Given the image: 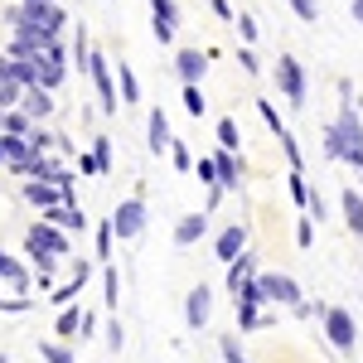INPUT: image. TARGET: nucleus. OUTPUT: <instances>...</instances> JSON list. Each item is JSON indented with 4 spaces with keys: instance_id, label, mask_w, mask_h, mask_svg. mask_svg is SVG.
<instances>
[{
    "instance_id": "f257e3e1",
    "label": "nucleus",
    "mask_w": 363,
    "mask_h": 363,
    "mask_svg": "<svg viewBox=\"0 0 363 363\" xmlns=\"http://www.w3.org/2000/svg\"><path fill=\"white\" fill-rule=\"evenodd\" d=\"M25 252L34 257V267H39V272H54L58 262H63V257L73 252V242H68V233H63L58 223L39 218V223L25 233Z\"/></svg>"
},
{
    "instance_id": "f03ea898",
    "label": "nucleus",
    "mask_w": 363,
    "mask_h": 363,
    "mask_svg": "<svg viewBox=\"0 0 363 363\" xmlns=\"http://www.w3.org/2000/svg\"><path fill=\"white\" fill-rule=\"evenodd\" d=\"M339 97H344V102H339L335 126H339V136H344V165L363 174V121H359V112H354V102H349V83H339Z\"/></svg>"
},
{
    "instance_id": "7ed1b4c3",
    "label": "nucleus",
    "mask_w": 363,
    "mask_h": 363,
    "mask_svg": "<svg viewBox=\"0 0 363 363\" xmlns=\"http://www.w3.org/2000/svg\"><path fill=\"white\" fill-rule=\"evenodd\" d=\"M87 78H92V87H97V107L112 116L116 107H121V102H116V63L92 49V54H87Z\"/></svg>"
},
{
    "instance_id": "20e7f679",
    "label": "nucleus",
    "mask_w": 363,
    "mask_h": 363,
    "mask_svg": "<svg viewBox=\"0 0 363 363\" xmlns=\"http://www.w3.org/2000/svg\"><path fill=\"white\" fill-rule=\"evenodd\" d=\"M63 78H68V54H63V44H58V39H49V44L34 54V83L49 87V92H58Z\"/></svg>"
},
{
    "instance_id": "39448f33",
    "label": "nucleus",
    "mask_w": 363,
    "mask_h": 363,
    "mask_svg": "<svg viewBox=\"0 0 363 363\" xmlns=\"http://www.w3.org/2000/svg\"><path fill=\"white\" fill-rule=\"evenodd\" d=\"M112 228H116V238H121V242H136L140 233H145V199H140V194L121 199V203H116V213H112Z\"/></svg>"
},
{
    "instance_id": "423d86ee",
    "label": "nucleus",
    "mask_w": 363,
    "mask_h": 363,
    "mask_svg": "<svg viewBox=\"0 0 363 363\" xmlns=\"http://www.w3.org/2000/svg\"><path fill=\"white\" fill-rule=\"evenodd\" d=\"M257 286H262L267 306H286V310L301 306V286L286 277V272H257Z\"/></svg>"
},
{
    "instance_id": "0eeeda50",
    "label": "nucleus",
    "mask_w": 363,
    "mask_h": 363,
    "mask_svg": "<svg viewBox=\"0 0 363 363\" xmlns=\"http://www.w3.org/2000/svg\"><path fill=\"white\" fill-rule=\"evenodd\" d=\"M325 335L335 344L339 354H354V344H359V325H354V315L344 306H330L325 310Z\"/></svg>"
},
{
    "instance_id": "6e6552de",
    "label": "nucleus",
    "mask_w": 363,
    "mask_h": 363,
    "mask_svg": "<svg viewBox=\"0 0 363 363\" xmlns=\"http://www.w3.org/2000/svg\"><path fill=\"white\" fill-rule=\"evenodd\" d=\"M277 87H281V97H286L291 107H306V68L291 54L277 58Z\"/></svg>"
},
{
    "instance_id": "1a4fd4ad",
    "label": "nucleus",
    "mask_w": 363,
    "mask_h": 363,
    "mask_svg": "<svg viewBox=\"0 0 363 363\" xmlns=\"http://www.w3.org/2000/svg\"><path fill=\"white\" fill-rule=\"evenodd\" d=\"M0 155H5V165L15 169V174H29V165H34V145H29V131L25 136H15V131H0Z\"/></svg>"
},
{
    "instance_id": "9d476101",
    "label": "nucleus",
    "mask_w": 363,
    "mask_h": 363,
    "mask_svg": "<svg viewBox=\"0 0 363 363\" xmlns=\"http://www.w3.org/2000/svg\"><path fill=\"white\" fill-rule=\"evenodd\" d=\"M20 194H25V203H34L39 213H44V208H54V203H63V199H73L58 179H25V189H20Z\"/></svg>"
},
{
    "instance_id": "9b49d317",
    "label": "nucleus",
    "mask_w": 363,
    "mask_h": 363,
    "mask_svg": "<svg viewBox=\"0 0 363 363\" xmlns=\"http://www.w3.org/2000/svg\"><path fill=\"white\" fill-rule=\"evenodd\" d=\"M87 277H92V267H87V262H73V272H68V281H63V286H54V291H49V301H54L58 310H63V306H73V301H78V296H83Z\"/></svg>"
},
{
    "instance_id": "f8f14e48",
    "label": "nucleus",
    "mask_w": 363,
    "mask_h": 363,
    "mask_svg": "<svg viewBox=\"0 0 363 363\" xmlns=\"http://www.w3.org/2000/svg\"><path fill=\"white\" fill-rule=\"evenodd\" d=\"M208 315H213V291H208V286H194V291L184 296V325H189V330H203Z\"/></svg>"
},
{
    "instance_id": "ddd939ff",
    "label": "nucleus",
    "mask_w": 363,
    "mask_h": 363,
    "mask_svg": "<svg viewBox=\"0 0 363 363\" xmlns=\"http://www.w3.org/2000/svg\"><path fill=\"white\" fill-rule=\"evenodd\" d=\"M150 29H155V39H160V44H169V39H174V29H179L174 0H150Z\"/></svg>"
},
{
    "instance_id": "4468645a",
    "label": "nucleus",
    "mask_w": 363,
    "mask_h": 363,
    "mask_svg": "<svg viewBox=\"0 0 363 363\" xmlns=\"http://www.w3.org/2000/svg\"><path fill=\"white\" fill-rule=\"evenodd\" d=\"M145 145H150V155H169V145H174V136H169V116L155 107V112L145 116Z\"/></svg>"
},
{
    "instance_id": "2eb2a0df",
    "label": "nucleus",
    "mask_w": 363,
    "mask_h": 363,
    "mask_svg": "<svg viewBox=\"0 0 363 363\" xmlns=\"http://www.w3.org/2000/svg\"><path fill=\"white\" fill-rule=\"evenodd\" d=\"M213 160H218V184H223V189H242V174H247L242 155H238V150H223V145H218V155H213Z\"/></svg>"
},
{
    "instance_id": "dca6fc26",
    "label": "nucleus",
    "mask_w": 363,
    "mask_h": 363,
    "mask_svg": "<svg viewBox=\"0 0 363 363\" xmlns=\"http://www.w3.org/2000/svg\"><path fill=\"white\" fill-rule=\"evenodd\" d=\"M213 252H218V262H233V257H242V252H247V228H242V223H228L223 233H218Z\"/></svg>"
},
{
    "instance_id": "f3484780",
    "label": "nucleus",
    "mask_w": 363,
    "mask_h": 363,
    "mask_svg": "<svg viewBox=\"0 0 363 363\" xmlns=\"http://www.w3.org/2000/svg\"><path fill=\"white\" fill-rule=\"evenodd\" d=\"M44 218H49V223H58L63 233H83V228H87L83 208H78L73 199H63V203H54V208H44Z\"/></svg>"
},
{
    "instance_id": "a211bd4d",
    "label": "nucleus",
    "mask_w": 363,
    "mask_h": 363,
    "mask_svg": "<svg viewBox=\"0 0 363 363\" xmlns=\"http://www.w3.org/2000/svg\"><path fill=\"white\" fill-rule=\"evenodd\" d=\"M203 233H208V208H203V213H184V218L174 223V247H194Z\"/></svg>"
},
{
    "instance_id": "6ab92c4d",
    "label": "nucleus",
    "mask_w": 363,
    "mask_h": 363,
    "mask_svg": "<svg viewBox=\"0 0 363 363\" xmlns=\"http://www.w3.org/2000/svg\"><path fill=\"white\" fill-rule=\"evenodd\" d=\"M20 107H25L29 116H34V121H49V116H54V92H49V87H25V97H20Z\"/></svg>"
},
{
    "instance_id": "aec40b11",
    "label": "nucleus",
    "mask_w": 363,
    "mask_h": 363,
    "mask_svg": "<svg viewBox=\"0 0 363 363\" xmlns=\"http://www.w3.org/2000/svg\"><path fill=\"white\" fill-rule=\"evenodd\" d=\"M203 68H208V54H199V49H179V54H174V73H179V83H199Z\"/></svg>"
},
{
    "instance_id": "412c9836",
    "label": "nucleus",
    "mask_w": 363,
    "mask_h": 363,
    "mask_svg": "<svg viewBox=\"0 0 363 363\" xmlns=\"http://www.w3.org/2000/svg\"><path fill=\"white\" fill-rule=\"evenodd\" d=\"M83 320H87V310L78 306V301H73V306H63V315H58V325H54V335L68 339V344H73V339H83Z\"/></svg>"
},
{
    "instance_id": "4be33fe9",
    "label": "nucleus",
    "mask_w": 363,
    "mask_h": 363,
    "mask_svg": "<svg viewBox=\"0 0 363 363\" xmlns=\"http://www.w3.org/2000/svg\"><path fill=\"white\" fill-rule=\"evenodd\" d=\"M0 286H15V291H29V272L20 267V257L0 247Z\"/></svg>"
},
{
    "instance_id": "5701e85b",
    "label": "nucleus",
    "mask_w": 363,
    "mask_h": 363,
    "mask_svg": "<svg viewBox=\"0 0 363 363\" xmlns=\"http://www.w3.org/2000/svg\"><path fill=\"white\" fill-rule=\"evenodd\" d=\"M339 208H344V223H349V233H354V238H363V194H359V189H344Z\"/></svg>"
},
{
    "instance_id": "b1692460",
    "label": "nucleus",
    "mask_w": 363,
    "mask_h": 363,
    "mask_svg": "<svg viewBox=\"0 0 363 363\" xmlns=\"http://www.w3.org/2000/svg\"><path fill=\"white\" fill-rule=\"evenodd\" d=\"M116 83H121V107H136V102H140V78L131 73V63H126V58L116 63Z\"/></svg>"
},
{
    "instance_id": "393cba45",
    "label": "nucleus",
    "mask_w": 363,
    "mask_h": 363,
    "mask_svg": "<svg viewBox=\"0 0 363 363\" xmlns=\"http://www.w3.org/2000/svg\"><path fill=\"white\" fill-rule=\"evenodd\" d=\"M252 277H257V262H252L247 252L228 262V291H233V296H238V291H242V281H252Z\"/></svg>"
},
{
    "instance_id": "a878e982",
    "label": "nucleus",
    "mask_w": 363,
    "mask_h": 363,
    "mask_svg": "<svg viewBox=\"0 0 363 363\" xmlns=\"http://www.w3.org/2000/svg\"><path fill=\"white\" fill-rule=\"evenodd\" d=\"M25 179H63V165H58L54 155L44 150V155H34V165H29V174Z\"/></svg>"
},
{
    "instance_id": "bb28decb",
    "label": "nucleus",
    "mask_w": 363,
    "mask_h": 363,
    "mask_svg": "<svg viewBox=\"0 0 363 363\" xmlns=\"http://www.w3.org/2000/svg\"><path fill=\"white\" fill-rule=\"evenodd\" d=\"M39 354H44V363H73L68 339H49V344H39Z\"/></svg>"
},
{
    "instance_id": "cd10ccee",
    "label": "nucleus",
    "mask_w": 363,
    "mask_h": 363,
    "mask_svg": "<svg viewBox=\"0 0 363 363\" xmlns=\"http://www.w3.org/2000/svg\"><path fill=\"white\" fill-rule=\"evenodd\" d=\"M286 179H291V199H296L301 208H310V179H306V169H291Z\"/></svg>"
},
{
    "instance_id": "c85d7f7f",
    "label": "nucleus",
    "mask_w": 363,
    "mask_h": 363,
    "mask_svg": "<svg viewBox=\"0 0 363 363\" xmlns=\"http://www.w3.org/2000/svg\"><path fill=\"white\" fill-rule=\"evenodd\" d=\"M218 145H223V150H238V145H242V131H238V121H233V116L218 121Z\"/></svg>"
},
{
    "instance_id": "c756f323",
    "label": "nucleus",
    "mask_w": 363,
    "mask_h": 363,
    "mask_svg": "<svg viewBox=\"0 0 363 363\" xmlns=\"http://www.w3.org/2000/svg\"><path fill=\"white\" fill-rule=\"evenodd\" d=\"M203 107H208V102H203V87H199V83H184V112H189V116H203Z\"/></svg>"
},
{
    "instance_id": "7c9ffc66",
    "label": "nucleus",
    "mask_w": 363,
    "mask_h": 363,
    "mask_svg": "<svg viewBox=\"0 0 363 363\" xmlns=\"http://www.w3.org/2000/svg\"><path fill=\"white\" fill-rule=\"evenodd\" d=\"M325 155H330V160H344V136H339L335 121L325 126Z\"/></svg>"
},
{
    "instance_id": "2f4dec72",
    "label": "nucleus",
    "mask_w": 363,
    "mask_h": 363,
    "mask_svg": "<svg viewBox=\"0 0 363 363\" xmlns=\"http://www.w3.org/2000/svg\"><path fill=\"white\" fill-rule=\"evenodd\" d=\"M92 155H97V169L107 174V169H112V136H97V140H92Z\"/></svg>"
},
{
    "instance_id": "473e14b6",
    "label": "nucleus",
    "mask_w": 363,
    "mask_h": 363,
    "mask_svg": "<svg viewBox=\"0 0 363 363\" xmlns=\"http://www.w3.org/2000/svg\"><path fill=\"white\" fill-rule=\"evenodd\" d=\"M102 286H107V310H116V301H121V277H116V267L102 272Z\"/></svg>"
},
{
    "instance_id": "72a5a7b5",
    "label": "nucleus",
    "mask_w": 363,
    "mask_h": 363,
    "mask_svg": "<svg viewBox=\"0 0 363 363\" xmlns=\"http://www.w3.org/2000/svg\"><path fill=\"white\" fill-rule=\"evenodd\" d=\"M112 247H116V228H112V218L97 228V257H112Z\"/></svg>"
},
{
    "instance_id": "f704fd0d",
    "label": "nucleus",
    "mask_w": 363,
    "mask_h": 363,
    "mask_svg": "<svg viewBox=\"0 0 363 363\" xmlns=\"http://www.w3.org/2000/svg\"><path fill=\"white\" fill-rule=\"evenodd\" d=\"M25 310H34L29 296H0V315H25Z\"/></svg>"
},
{
    "instance_id": "c9c22d12",
    "label": "nucleus",
    "mask_w": 363,
    "mask_h": 363,
    "mask_svg": "<svg viewBox=\"0 0 363 363\" xmlns=\"http://www.w3.org/2000/svg\"><path fill=\"white\" fill-rule=\"evenodd\" d=\"M199 184H203V189H213V184H218V160H213V155H203V160H199Z\"/></svg>"
},
{
    "instance_id": "e433bc0d",
    "label": "nucleus",
    "mask_w": 363,
    "mask_h": 363,
    "mask_svg": "<svg viewBox=\"0 0 363 363\" xmlns=\"http://www.w3.org/2000/svg\"><path fill=\"white\" fill-rule=\"evenodd\" d=\"M291 10H296V20H306V25L320 20V0H291Z\"/></svg>"
},
{
    "instance_id": "4c0bfd02",
    "label": "nucleus",
    "mask_w": 363,
    "mask_h": 363,
    "mask_svg": "<svg viewBox=\"0 0 363 363\" xmlns=\"http://www.w3.org/2000/svg\"><path fill=\"white\" fill-rule=\"evenodd\" d=\"M87 54H92V44H87V29H78V34H73V63H78V68H87Z\"/></svg>"
},
{
    "instance_id": "58836bf2",
    "label": "nucleus",
    "mask_w": 363,
    "mask_h": 363,
    "mask_svg": "<svg viewBox=\"0 0 363 363\" xmlns=\"http://www.w3.org/2000/svg\"><path fill=\"white\" fill-rule=\"evenodd\" d=\"M257 112H262V121H267V126H272V131H277V136H281V131H286V121H281V116H277V107H272V102H267V97H262V102H257Z\"/></svg>"
},
{
    "instance_id": "ea45409f",
    "label": "nucleus",
    "mask_w": 363,
    "mask_h": 363,
    "mask_svg": "<svg viewBox=\"0 0 363 363\" xmlns=\"http://www.w3.org/2000/svg\"><path fill=\"white\" fill-rule=\"evenodd\" d=\"M169 160H174V169H189V165H194V155H189V145H184V140H174V145H169Z\"/></svg>"
},
{
    "instance_id": "a19ab883",
    "label": "nucleus",
    "mask_w": 363,
    "mask_h": 363,
    "mask_svg": "<svg viewBox=\"0 0 363 363\" xmlns=\"http://www.w3.org/2000/svg\"><path fill=\"white\" fill-rule=\"evenodd\" d=\"M121 344H126V330H121V320H112V325H107V349L121 354Z\"/></svg>"
},
{
    "instance_id": "79ce46f5",
    "label": "nucleus",
    "mask_w": 363,
    "mask_h": 363,
    "mask_svg": "<svg viewBox=\"0 0 363 363\" xmlns=\"http://www.w3.org/2000/svg\"><path fill=\"white\" fill-rule=\"evenodd\" d=\"M223 363H252V359H242V349H238L233 335H223Z\"/></svg>"
},
{
    "instance_id": "37998d69",
    "label": "nucleus",
    "mask_w": 363,
    "mask_h": 363,
    "mask_svg": "<svg viewBox=\"0 0 363 363\" xmlns=\"http://www.w3.org/2000/svg\"><path fill=\"white\" fill-rule=\"evenodd\" d=\"M238 34H242L247 44H257V20H252V15H238Z\"/></svg>"
},
{
    "instance_id": "c03bdc74",
    "label": "nucleus",
    "mask_w": 363,
    "mask_h": 363,
    "mask_svg": "<svg viewBox=\"0 0 363 363\" xmlns=\"http://www.w3.org/2000/svg\"><path fill=\"white\" fill-rule=\"evenodd\" d=\"M238 63H242V73H257V68H262V63H257V54H252V44H242V49H238Z\"/></svg>"
},
{
    "instance_id": "a18cd8bd",
    "label": "nucleus",
    "mask_w": 363,
    "mask_h": 363,
    "mask_svg": "<svg viewBox=\"0 0 363 363\" xmlns=\"http://www.w3.org/2000/svg\"><path fill=\"white\" fill-rule=\"evenodd\" d=\"M296 242H301V247H310V242H315V228H310V218H301V223H296Z\"/></svg>"
},
{
    "instance_id": "49530a36",
    "label": "nucleus",
    "mask_w": 363,
    "mask_h": 363,
    "mask_svg": "<svg viewBox=\"0 0 363 363\" xmlns=\"http://www.w3.org/2000/svg\"><path fill=\"white\" fill-rule=\"evenodd\" d=\"M78 169H83V174H102V169H97V155H92V150H87V155H78Z\"/></svg>"
},
{
    "instance_id": "de8ad7c7",
    "label": "nucleus",
    "mask_w": 363,
    "mask_h": 363,
    "mask_svg": "<svg viewBox=\"0 0 363 363\" xmlns=\"http://www.w3.org/2000/svg\"><path fill=\"white\" fill-rule=\"evenodd\" d=\"M208 5H213V15H218V20H233V5H228V0H208Z\"/></svg>"
},
{
    "instance_id": "09e8293b",
    "label": "nucleus",
    "mask_w": 363,
    "mask_h": 363,
    "mask_svg": "<svg viewBox=\"0 0 363 363\" xmlns=\"http://www.w3.org/2000/svg\"><path fill=\"white\" fill-rule=\"evenodd\" d=\"M20 10H44V5H58V0H15Z\"/></svg>"
},
{
    "instance_id": "8fccbe9b",
    "label": "nucleus",
    "mask_w": 363,
    "mask_h": 363,
    "mask_svg": "<svg viewBox=\"0 0 363 363\" xmlns=\"http://www.w3.org/2000/svg\"><path fill=\"white\" fill-rule=\"evenodd\" d=\"M354 25H363V0H354Z\"/></svg>"
},
{
    "instance_id": "3c124183",
    "label": "nucleus",
    "mask_w": 363,
    "mask_h": 363,
    "mask_svg": "<svg viewBox=\"0 0 363 363\" xmlns=\"http://www.w3.org/2000/svg\"><path fill=\"white\" fill-rule=\"evenodd\" d=\"M0 363H5V354H0Z\"/></svg>"
}]
</instances>
